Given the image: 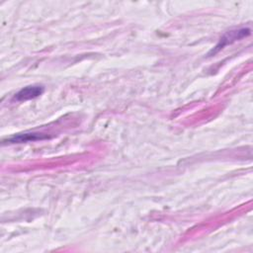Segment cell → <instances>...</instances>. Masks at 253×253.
<instances>
[{"label":"cell","instance_id":"cell-1","mask_svg":"<svg viewBox=\"0 0 253 253\" xmlns=\"http://www.w3.org/2000/svg\"><path fill=\"white\" fill-rule=\"evenodd\" d=\"M250 35V29L248 28H241L238 30H233L227 32L225 35H223L222 38H220L218 43L214 46V48L210 52V55H212L219 51L221 48H223L225 45L230 44L236 41H239L247 36Z\"/></svg>","mask_w":253,"mask_h":253},{"label":"cell","instance_id":"cell-2","mask_svg":"<svg viewBox=\"0 0 253 253\" xmlns=\"http://www.w3.org/2000/svg\"><path fill=\"white\" fill-rule=\"evenodd\" d=\"M43 92V87L40 85L36 86H28L26 88H23L20 90L14 97L15 100L17 101H27L30 99L37 98L38 96L42 95Z\"/></svg>","mask_w":253,"mask_h":253},{"label":"cell","instance_id":"cell-3","mask_svg":"<svg viewBox=\"0 0 253 253\" xmlns=\"http://www.w3.org/2000/svg\"><path fill=\"white\" fill-rule=\"evenodd\" d=\"M46 137L45 135L42 134H39V133H22V134H17L14 135L10 138H8L9 142H25V141H29V140H37V139H42Z\"/></svg>","mask_w":253,"mask_h":253}]
</instances>
